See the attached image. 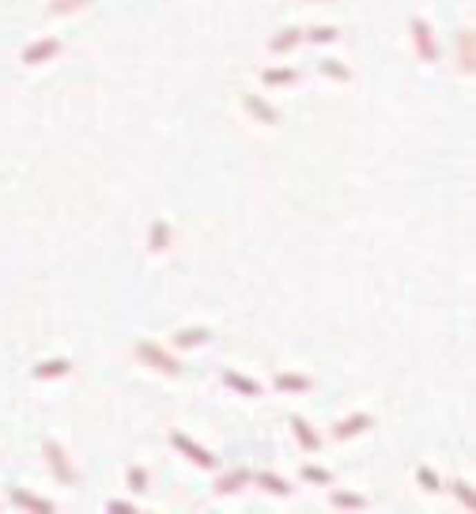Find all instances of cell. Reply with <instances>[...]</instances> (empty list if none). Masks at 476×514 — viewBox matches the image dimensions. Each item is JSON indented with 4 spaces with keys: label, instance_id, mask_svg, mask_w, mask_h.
<instances>
[{
    "label": "cell",
    "instance_id": "cell-1",
    "mask_svg": "<svg viewBox=\"0 0 476 514\" xmlns=\"http://www.w3.org/2000/svg\"><path fill=\"white\" fill-rule=\"evenodd\" d=\"M133 352H136V359H140L144 367H151V371L171 374V379H174V374H182V363L163 348V344H155V341H136V344H133Z\"/></svg>",
    "mask_w": 476,
    "mask_h": 514
},
{
    "label": "cell",
    "instance_id": "cell-2",
    "mask_svg": "<svg viewBox=\"0 0 476 514\" xmlns=\"http://www.w3.org/2000/svg\"><path fill=\"white\" fill-rule=\"evenodd\" d=\"M408 30H412V46H416L419 61H427V64H435V61H439V42H435V30H431V23H427L423 15H412Z\"/></svg>",
    "mask_w": 476,
    "mask_h": 514
},
{
    "label": "cell",
    "instance_id": "cell-3",
    "mask_svg": "<svg viewBox=\"0 0 476 514\" xmlns=\"http://www.w3.org/2000/svg\"><path fill=\"white\" fill-rule=\"evenodd\" d=\"M42 454H46V465L53 469V477L61 480V484H76L79 480V473L68 465V454L61 450V443H53V439H46L42 443Z\"/></svg>",
    "mask_w": 476,
    "mask_h": 514
},
{
    "label": "cell",
    "instance_id": "cell-4",
    "mask_svg": "<svg viewBox=\"0 0 476 514\" xmlns=\"http://www.w3.org/2000/svg\"><path fill=\"white\" fill-rule=\"evenodd\" d=\"M171 446H174V450H182V454L189 457L193 465H200V469H212V465H216V454H212V450L197 446L189 435H182V431H171Z\"/></svg>",
    "mask_w": 476,
    "mask_h": 514
},
{
    "label": "cell",
    "instance_id": "cell-5",
    "mask_svg": "<svg viewBox=\"0 0 476 514\" xmlns=\"http://www.w3.org/2000/svg\"><path fill=\"white\" fill-rule=\"evenodd\" d=\"M457 72L461 76H473L476 72V30L473 27L457 30Z\"/></svg>",
    "mask_w": 476,
    "mask_h": 514
},
{
    "label": "cell",
    "instance_id": "cell-6",
    "mask_svg": "<svg viewBox=\"0 0 476 514\" xmlns=\"http://www.w3.org/2000/svg\"><path fill=\"white\" fill-rule=\"evenodd\" d=\"M57 53H61V38H50V35H46V38H38V42H30L27 50H23L19 61L35 68V64H46L50 57H57Z\"/></svg>",
    "mask_w": 476,
    "mask_h": 514
},
{
    "label": "cell",
    "instance_id": "cell-7",
    "mask_svg": "<svg viewBox=\"0 0 476 514\" xmlns=\"http://www.w3.org/2000/svg\"><path fill=\"white\" fill-rule=\"evenodd\" d=\"M374 428V416L370 412H352V416H344V420H336L333 423V439H352V435H363V431H370Z\"/></svg>",
    "mask_w": 476,
    "mask_h": 514
},
{
    "label": "cell",
    "instance_id": "cell-8",
    "mask_svg": "<svg viewBox=\"0 0 476 514\" xmlns=\"http://www.w3.org/2000/svg\"><path fill=\"white\" fill-rule=\"evenodd\" d=\"M242 106H246V114L254 117V122L280 125V110H276V106H269L265 99H257V95H242Z\"/></svg>",
    "mask_w": 476,
    "mask_h": 514
},
{
    "label": "cell",
    "instance_id": "cell-9",
    "mask_svg": "<svg viewBox=\"0 0 476 514\" xmlns=\"http://www.w3.org/2000/svg\"><path fill=\"white\" fill-rule=\"evenodd\" d=\"M287 428H292V435L298 439V446H303L306 454H314V450H321V435H318V431H314L310 423L303 420V416H292V420H287Z\"/></svg>",
    "mask_w": 476,
    "mask_h": 514
},
{
    "label": "cell",
    "instance_id": "cell-10",
    "mask_svg": "<svg viewBox=\"0 0 476 514\" xmlns=\"http://www.w3.org/2000/svg\"><path fill=\"white\" fill-rule=\"evenodd\" d=\"M272 386H276L280 393H306V390H314V379L310 374H295V371H280L276 379H272Z\"/></svg>",
    "mask_w": 476,
    "mask_h": 514
},
{
    "label": "cell",
    "instance_id": "cell-11",
    "mask_svg": "<svg viewBox=\"0 0 476 514\" xmlns=\"http://www.w3.org/2000/svg\"><path fill=\"white\" fill-rule=\"evenodd\" d=\"M254 480V473L249 469H235V473H223L220 480H216V495H235V492H242V488Z\"/></svg>",
    "mask_w": 476,
    "mask_h": 514
},
{
    "label": "cell",
    "instance_id": "cell-12",
    "mask_svg": "<svg viewBox=\"0 0 476 514\" xmlns=\"http://www.w3.org/2000/svg\"><path fill=\"white\" fill-rule=\"evenodd\" d=\"M12 503H15V507H23V511H35V514H53V511H57L50 499H38V495L23 492V488H12Z\"/></svg>",
    "mask_w": 476,
    "mask_h": 514
},
{
    "label": "cell",
    "instance_id": "cell-13",
    "mask_svg": "<svg viewBox=\"0 0 476 514\" xmlns=\"http://www.w3.org/2000/svg\"><path fill=\"white\" fill-rule=\"evenodd\" d=\"M171 223H166V220H155V223H151V231H148V250L151 254H166V250H171Z\"/></svg>",
    "mask_w": 476,
    "mask_h": 514
},
{
    "label": "cell",
    "instance_id": "cell-14",
    "mask_svg": "<svg viewBox=\"0 0 476 514\" xmlns=\"http://www.w3.org/2000/svg\"><path fill=\"white\" fill-rule=\"evenodd\" d=\"M208 329H197V325H189V329H178V333L171 336V344L174 348H197V344H204L208 341Z\"/></svg>",
    "mask_w": 476,
    "mask_h": 514
},
{
    "label": "cell",
    "instance_id": "cell-15",
    "mask_svg": "<svg viewBox=\"0 0 476 514\" xmlns=\"http://www.w3.org/2000/svg\"><path fill=\"white\" fill-rule=\"evenodd\" d=\"M223 382H227L231 390H238L242 397H261V386L254 379H246V374H238V371H223Z\"/></svg>",
    "mask_w": 476,
    "mask_h": 514
},
{
    "label": "cell",
    "instance_id": "cell-16",
    "mask_svg": "<svg viewBox=\"0 0 476 514\" xmlns=\"http://www.w3.org/2000/svg\"><path fill=\"white\" fill-rule=\"evenodd\" d=\"M68 371H72L68 359H46V363L35 367V379H38V382H46V379H64Z\"/></svg>",
    "mask_w": 476,
    "mask_h": 514
},
{
    "label": "cell",
    "instance_id": "cell-17",
    "mask_svg": "<svg viewBox=\"0 0 476 514\" xmlns=\"http://www.w3.org/2000/svg\"><path fill=\"white\" fill-rule=\"evenodd\" d=\"M298 42H303V30H298V27H287V30H280V35L269 42V50H272V53H292Z\"/></svg>",
    "mask_w": 476,
    "mask_h": 514
},
{
    "label": "cell",
    "instance_id": "cell-18",
    "mask_svg": "<svg viewBox=\"0 0 476 514\" xmlns=\"http://www.w3.org/2000/svg\"><path fill=\"white\" fill-rule=\"evenodd\" d=\"M254 480L265 488V492H272V495H292L295 492V488L287 484L284 477H276V473H254Z\"/></svg>",
    "mask_w": 476,
    "mask_h": 514
},
{
    "label": "cell",
    "instance_id": "cell-19",
    "mask_svg": "<svg viewBox=\"0 0 476 514\" xmlns=\"http://www.w3.org/2000/svg\"><path fill=\"white\" fill-rule=\"evenodd\" d=\"M298 79V72L287 64V68H265L261 72V84H269V87H287V84H295Z\"/></svg>",
    "mask_w": 476,
    "mask_h": 514
},
{
    "label": "cell",
    "instance_id": "cell-20",
    "mask_svg": "<svg viewBox=\"0 0 476 514\" xmlns=\"http://www.w3.org/2000/svg\"><path fill=\"white\" fill-rule=\"evenodd\" d=\"M318 72H321V76H329V79H336V84H352V68H344L341 61H321Z\"/></svg>",
    "mask_w": 476,
    "mask_h": 514
},
{
    "label": "cell",
    "instance_id": "cell-21",
    "mask_svg": "<svg viewBox=\"0 0 476 514\" xmlns=\"http://www.w3.org/2000/svg\"><path fill=\"white\" fill-rule=\"evenodd\" d=\"M125 484H128V492H148V469H140V465H128L125 469Z\"/></svg>",
    "mask_w": 476,
    "mask_h": 514
},
{
    "label": "cell",
    "instance_id": "cell-22",
    "mask_svg": "<svg viewBox=\"0 0 476 514\" xmlns=\"http://www.w3.org/2000/svg\"><path fill=\"white\" fill-rule=\"evenodd\" d=\"M303 480H306V484H321V488H329V484H333V473L321 469V465H303Z\"/></svg>",
    "mask_w": 476,
    "mask_h": 514
},
{
    "label": "cell",
    "instance_id": "cell-23",
    "mask_svg": "<svg viewBox=\"0 0 476 514\" xmlns=\"http://www.w3.org/2000/svg\"><path fill=\"white\" fill-rule=\"evenodd\" d=\"M333 507H341V511H363L367 507V499L356 492H333Z\"/></svg>",
    "mask_w": 476,
    "mask_h": 514
},
{
    "label": "cell",
    "instance_id": "cell-24",
    "mask_svg": "<svg viewBox=\"0 0 476 514\" xmlns=\"http://www.w3.org/2000/svg\"><path fill=\"white\" fill-rule=\"evenodd\" d=\"M303 38L306 42H336V38H341V30L336 27H310V30H303Z\"/></svg>",
    "mask_w": 476,
    "mask_h": 514
},
{
    "label": "cell",
    "instance_id": "cell-25",
    "mask_svg": "<svg viewBox=\"0 0 476 514\" xmlns=\"http://www.w3.org/2000/svg\"><path fill=\"white\" fill-rule=\"evenodd\" d=\"M416 480H419V488H423V492H442V480L435 477L427 465H416Z\"/></svg>",
    "mask_w": 476,
    "mask_h": 514
},
{
    "label": "cell",
    "instance_id": "cell-26",
    "mask_svg": "<svg viewBox=\"0 0 476 514\" xmlns=\"http://www.w3.org/2000/svg\"><path fill=\"white\" fill-rule=\"evenodd\" d=\"M91 0H53L50 4V15H72V12H79V8H87Z\"/></svg>",
    "mask_w": 476,
    "mask_h": 514
},
{
    "label": "cell",
    "instance_id": "cell-27",
    "mask_svg": "<svg viewBox=\"0 0 476 514\" xmlns=\"http://www.w3.org/2000/svg\"><path fill=\"white\" fill-rule=\"evenodd\" d=\"M450 492H454L457 495V503H461V507H476V495H473V488L469 484H465V480H454V484H450Z\"/></svg>",
    "mask_w": 476,
    "mask_h": 514
},
{
    "label": "cell",
    "instance_id": "cell-28",
    "mask_svg": "<svg viewBox=\"0 0 476 514\" xmlns=\"http://www.w3.org/2000/svg\"><path fill=\"white\" fill-rule=\"evenodd\" d=\"M106 507H110V511H117V514H133V511H136L133 503H125V499H110Z\"/></svg>",
    "mask_w": 476,
    "mask_h": 514
}]
</instances>
